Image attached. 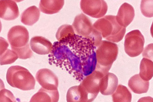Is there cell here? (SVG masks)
Returning a JSON list of instances; mask_svg holds the SVG:
<instances>
[{"mask_svg":"<svg viewBox=\"0 0 153 102\" xmlns=\"http://www.w3.org/2000/svg\"><path fill=\"white\" fill-rule=\"evenodd\" d=\"M18 6L15 1H0V18L6 20H14L19 15Z\"/></svg>","mask_w":153,"mask_h":102,"instance_id":"cell-11","label":"cell"},{"mask_svg":"<svg viewBox=\"0 0 153 102\" xmlns=\"http://www.w3.org/2000/svg\"><path fill=\"white\" fill-rule=\"evenodd\" d=\"M76 34L91 40L97 47L102 41L100 32L93 27L88 17L82 13L75 17L72 25Z\"/></svg>","mask_w":153,"mask_h":102,"instance_id":"cell-6","label":"cell"},{"mask_svg":"<svg viewBox=\"0 0 153 102\" xmlns=\"http://www.w3.org/2000/svg\"><path fill=\"white\" fill-rule=\"evenodd\" d=\"M104 75L95 70L85 77L79 85L72 86L76 101L91 102L94 100L100 91L101 80Z\"/></svg>","mask_w":153,"mask_h":102,"instance_id":"cell-2","label":"cell"},{"mask_svg":"<svg viewBox=\"0 0 153 102\" xmlns=\"http://www.w3.org/2000/svg\"><path fill=\"white\" fill-rule=\"evenodd\" d=\"M128 86L134 93L141 94L146 93L148 91L149 82L143 80L139 74H137L130 78L128 81Z\"/></svg>","mask_w":153,"mask_h":102,"instance_id":"cell-16","label":"cell"},{"mask_svg":"<svg viewBox=\"0 0 153 102\" xmlns=\"http://www.w3.org/2000/svg\"><path fill=\"white\" fill-rule=\"evenodd\" d=\"M118 52L116 44L108 41H102L96 50L97 64L95 70L104 75L108 73L117 58Z\"/></svg>","mask_w":153,"mask_h":102,"instance_id":"cell-5","label":"cell"},{"mask_svg":"<svg viewBox=\"0 0 153 102\" xmlns=\"http://www.w3.org/2000/svg\"><path fill=\"white\" fill-rule=\"evenodd\" d=\"M118 79L114 74L108 72L101 78L100 85V91L104 95L112 94L116 91L118 84Z\"/></svg>","mask_w":153,"mask_h":102,"instance_id":"cell-14","label":"cell"},{"mask_svg":"<svg viewBox=\"0 0 153 102\" xmlns=\"http://www.w3.org/2000/svg\"><path fill=\"white\" fill-rule=\"evenodd\" d=\"M135 11L130 4L124 3L120 7L116 16V20L121 26L126 28L132 21L135 16Z\"/></svg>","mask_w":153,"mask_h":102,"instance_id":"cell-12","label":"cell"},{"mask_svg":"<svg viewBox=\"0 0 153 102\" xmlns=\"http://www.w3.org/2000/svg\"><path fill=\"white\" fill-rule=\"evenodd\" d=\"M75 33L72 26L66 24L62 25L58 28L56 33V37L57 40L59 41L69 34Z\"/></svg>","mask_w":153,"mask_h":102,"instance_id":"cell-22","label":"cell"},{"mask_svg":"<svg viewBox=\"0 0 153 102\" xmlns=\"http://www.w3.org/2000/svg\"><path fill=\"white\" fill-rule=\"evenodd\" d=\"M140 9L142 14L147 17H153V0H142Z\"/></svg>","mask_w":153,"mask_h":102,"instance_id":"cell-23","label":"cell"},{"mask_svg":"<svg viewBox=\"0 0 153 102\" xmlns=\"http://www.w3.org/2000/svg\"><path fill=\"white\" fill-rule=\"evenodd\" d=\"M40 13L38 8L35 6H31L22 12L20 16L21 21L26 25L32 26L39 20Z\"/></svg>","mask_w":153,"mask_h":102,"instance_id":"cell-17","label":"cell"},{"mask_svg":"<svg viewBox=\"0 0 153 102\" xmlns=\"http://www.w3.org/2000/svg\"><path fill=\"white\" fill-rule=\"evenodd\" d=\"M6 79L10 86L22 90H30L35 88L34 77L27 69L20 66L10 67L7 70Z\"/></svg>","mask_w":153,"mask_h":102,"instance_id":"cell-4","label":"cell"},{"mask_svg":"<svg viewBox=\"0 0 153 102\" xmlns=\"http://www.w3.org/2000/svg\"><path fill=\"white\" fill-rule=\"evenodd\" d=\"M113 102H130L132 94L125 86L121 84L118 85L115 92L112 95Z\"/></svg>","mask_w":153,"mask_h":102,"instance_id":"cell-21","label":"cell"},{"mask_svg":"<svg viewBox=\"0 0 153 102\" xmlns=\"http://www.w3.org/2000/svg\"><path fill=\"white\" fill-rule=\"evenodd\" d=\"M96 48L91 39L70 34L53 43L48 62L66 70L81 82L96 70Z\"/></svg>","mask_w":153,"mask_h":102,"instance_id":"cell-1","label":"cell"},{"mask_svg":"<svg viewBox=\"0 0 153 102\" xmlns=\"http://www.w3.org/2000/svg\"><path fill=\"white\" fill-rule=\"evenodd\" d=\"M64 4V0L40 1L39 8L43 12L52 14L58 12L62 8Z\"/></svg>","mask_w":153,"mask_h":102,"instance_id":"cell-18","label":"cell"},{"mask_svg":"<svg viewBox=\"0 0 153 102\" xmlns=\"http://www.w3.org/2000/svg\"><path fill=\"white\" fill-rule=\"evenodd\" d=\"M59 98L58 90L51 91L42 87L31 98L30 102H57Z\"/></svg>","mask_w":153,"mask_h":102,"instance_id":"cell-15","label":"cell"},{"mask_svg":"<svg viewBox=\"0 0 153 102\" xmlns=\"http://www.w3.org/2000/svg\"><path fill=\"white\" fill-rule=\"evenodd\" d=\"M153 44L148 45L145 48L143 54V56L149 59L152 60Z\"/></svg>","mask_w":153,"mask_h":102,"instance_id":"cell-24","label":"cell"},{"mask_svg":"<svg viewBox=\"0 0 153 102\" xmlns=\"http://www.w3.org/2000/svg\"><path fill=\"white\" fill-rule=\"evenodd\" d=\"M80 8L83 12L92 17L99 18L106 14L108 6L104 0H81Z\"/></svg>","mask_w":153,"mask_h":102,"instance_id":"cell-9","label":"cell"},{"mask_svg":"<svg viewBox=\"0 0 153 102\" xmlns=\"http://www.w3.org/2000/svg\"><path fill=\"white\" fill-rule=\"evenodd\" d=\"M93 26L100 33L103 38L112 42L120 41L126 32V28L118 24L116 16L114 15H106L98 19Z\"/></svg>","mask_w":153,"mask_h":102,"instance_id":"cell-3","label":"cell"},{"mask_svg":"<svg viewBox=\"0 0 153 102\" xmlns=\"http://www.w3.org/2000/svg\"><path fill=\"white\" fill-rule=\"evenodd\" d=\"M9 44L4 43L0 45V64H10L14 62L18 58L17 54L12 50L7 48Z\"/></svg>","mask_w":153,"mask_h":102,"instance_id":"cell-19","label":"cell"},{"mask_svg":"<svg viewBox=\"0 0 153 102\" xmlns=\"http://www.w3.org/2000/svg\"><path fill=\"white\" fill-rule=\"evenodd\" d=\"M144 42V36L139 30L132 31L127 33L125 36V51L130 57L137 56L143 52Z\"/></svg>","mask_w":153,"mask_h":102,"instance_id":"cell-7","label":"cell"},{"mask_svg":"<svg viewBox=\"0 0 153 102\" xmlns=\"http://www.w3.org/2000/svg\"><path fill=\"white\" fill-rule=\"evenodd\" d=\"M7 39L12 49L22 48L29 44L28 31L22 26H15L10 29L7 34Z\"/></svg>","mask_w":153,"mask_h":102,"instance_id":"cell-8","label":"cell"},{"mask_svg":"<svg viewBox=\"0 0 153 102\" xmlns=\"http://www.w3.org/2000/svg\"><path fill=\"white\" fill-rule=\"evenodd\" d=\"M30 45L32 50L36 53L41 55L50 53L53 45L47 39L42 36H36L32 37Z\"/></svg>","mask_w":153,"mask_h":102,"instance_id":"cell-13","label":"cell"},{"mask_svg":"<svg viewBox=\"0 0 153 102\" xmlns=\"http://www.w3.org/2000/svg\"><path fill=\"white\" fill-rule=\"evenodd\" d=\"M35 77L36 81L44 89L51 91L58 90V78L49 69H39L36 73Z\"/></svg>","mask_w":153,"mask_h":102,"instance_id":"cell-10","label":"cell"},{"mask_svg":"<svg viewBox=\"0 0 153 102\" xmlns=\"http://www.w3.org/2000/svg\"><path fill=\"white\" fill-rule=\"evenodd\" d=\"M153 63L152 61L148 58H143L140 65L139 75L144 80L149 81L153 75Z\"/></svg>","mask_w":153,"mask_h":102,"instance_id":"cell-20","label":"cell"}]
</instances>
